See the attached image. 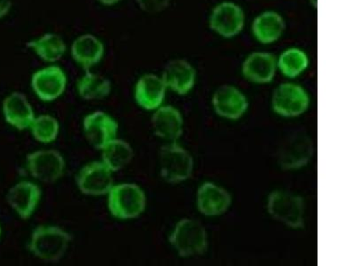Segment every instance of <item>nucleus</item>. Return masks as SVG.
<instances>
[{"label": "nucleus", "instance_id": "20", "mask_svg": "<svg viewBox=\"0 0 354 266\" xmlns=\"http://www.w3.org/2000/svg\"><path fill=\"white\" fill-rule=\"evenodd\" d=\"M161 78L167 89L176 94L186 95L195 87L197 72L189 62L176 59L167 63Z\"/></svg>", "mask_w": 354, "mask_h": 266}, {"label": "nucleus", "instance_id": "10", "mask_svg": "<svg viewBox=\"0 0 354 266\" xmlns=\"http://www.w3.org/2000/svg\"><path fill=\"white\" fill-rule=\"evenodd\" d=\"M77 185L79 191L85 195H106L115 185L113 172L102 161H93L79 170Z\"/></svg>", "mask_w": 354, "mask_h": 266}, {"label": "nucleus", "instance_id": "27", "mask_svg": "<svg viewBox=\"0 0 354 266\" xmlns=\"http://www.w3.org/2000/svg\"><path fill=\"white\" fill-rule=\"evenodd\" d=\"M30 129L36 141L40 143L49 144L58 138L59 123L55 116L40 115L35 117Z\"/></svg>", "mask_w": 354, "mask_h": 266}, {"label": "nucleus", "instance_id": "19", "mask_svg": "<svg viewBox=\"0 0 354 266\" xmlns=\"http://www.w3.org/2000/svg\"><path fill=\"white\" fill-rule=\"evenodd\" d=\"M243 78L252 83L270 84L277 74L276 56L268 52H254L243 60L241 68Z\"/></svg>", "mask_w": 354, "mask_h": 266}, {"label": "nucleus", "instance_id": "21", "mask_svg": "<svg viewBox=\"0 0 354 266\" xmlns=\"http://www.w3.org/2000/svg\"><path fill=\"white\" fill-rule=\"evenodd\" d=\"M151 126L157 137L167 141H176L181 138L183 132L182 114L175 107L160 106L154 110Z\"/></svg>", "mask_w": 354, "mask_h": 266}, {"label": "nucleus", "instance_id": "24", "mask_svg": "<svg viewBox=\"0 0 354 266\" xmlns=\"http://www.w3.org/2000/svg\"><path fill=\"white\" fill-rule=\"evenodd\" d=\"M79 96L84 100L105 99L112 91V84L109 78L102 75L86 71L77 84Z\"/></svg>", "mask_w": 354, "mask_h": 266}, {"label": "nucleus", "instance_id": "4", "mask_svg": "<svg viewBox=\"0 0 354 266\" xmlns=\"http://www.w3.org/2000/svg\"><path fill=\"white\" fill-rule=\"evenodd\" d=\"M267 211L274 220L288 227H304L305 204L298 195L280 190L272 192L267 199Z\"/></svg>", "mask_w": 354, "mask_h": 266}, {"label": "nucleus", "instance_id": "31", "mask_svg": "<svg viewBox=\"0 0 354 266\" xmlns=\"http://www.w3.org/2000/svg\"><path fill=\"white\" fill-rule=\"evenodd\" d=\"M310 5L313 6V8H317L318 0H308Z\"/></svg>", "mask_w": 354, "mask_h": 266}, {"label": "nucleus", "instance_id": "3", "mask_svg": "<svg viewBox=\"0 0 354 266\" xmlns=\"http://www.w3.org/2000/svg\"><path fill=\"white\" fill-rule=\"evenodd\" d=\"M169 243L182 258L202 255L207 249V233L199 222L183 218L170 233Z\"/></svg>", "mask_w": 354, "mask_h": 266}, {"label": "nucleus", "instance_id": "5", "mask_svg": "<svg viewBox=\"0 0 354 266\" xmlns=\"http://www.w3.org/2000/svg\"><path fill=\"white\" fill-rule=\"evenodd\" d=\"M192 154L176 141L163 145L160 151V175L166 182L178 184L189 179L194 172Z\"/></svg>", "mask_w": 354, "mask_h": 266}, {"label": "nucleus", "instance_id": "8", "mask_svg": "<svg viewBox=\"0 0 354 266\" xmlns=\"http://www.w3.org/2000/svg\"><path fill=\"white\" fill-rule=\"evenodd\" d=\"M310 98L306 89L295 83H283L272 95V109L278 116L297 117L308 110Z\"/></svg>", "mask_w": 354, "mask_h": 266}, {"label": "nucleus", "instance_id": "1", "mask_svg": "<svg viewBox=\"0 0 354 266\" xmlns=\"http://www.w3.org/2000/svg\"><path fill=\"white\" fill-rule=\"evenodd\" d=\"M72 242L71 234L57 226H39L31 233L28 249L40 260H61Z\"/></svg>", "mask_w": 354, "mask_h": 266}, {"label": "nucleus", "instance_id": "17", "mask_svg": "<svg viewBox=\"0 0 354 266\" xmlns=\"http://www.w3.org/2000/svg\"><path fill=\"white\" fill-rule=\"evenodd\" d=\"M2 113L5 121L19 131L30 129L36 117L30 100L21 91H12L5 98Z\"/></svg>", "mask_w": 354, "mask_h": 266}, {"label": "nucleus", "instance_id": "2", "mask_svg": "<svg viewBox=\"0 0 354 266\" xmlns=\"http://www.w3.org/2000/svg\"><path fill=\"white\" fill-rule=\"evenodd\" d=\"M106 195L110 214L117 220H134L140 217L147 208V195L137 184H117Z\"/></svg>", "mask_w": 354, "mask_h": 266}, {"label": "nucleus", "instance_id": "11", "mask_svg": "<svg viewBox=\"0 0 354 266\" xmlns=\"http://www.w3.org/2000/svg\"><path fill=\"white\" fill-rule=\"evenodd\" d=\"M314 143L308 135H292L286 139L278 152V163L283 170L301 169L312 159L314 154Z\"/></svg>", "mask_w": 354, "mask_h": 266}, {"label": "nucleus", "instance_id": "12", "mask_svg": "<svg viewBox=\"0 0 354 266\" xmlns=\"http://www.w3.org/2000/svg\"><path fill=\"white\" fill-rule=\"evenodd\" d=\"M83 129L88 143L101 150L116 138L119 125L109 114L95 111L84 117Z\"/></svg>", "mask_w": 354, "mask_h": 266}, {"label": "nucleus", "instance_id": "16", "mask_svg": "<svg viewBox=\"0 0 354 266\" xmlns=\"http://www.w3.org/2000/svg\"><path fill=\"white\" fill-rule=\"evenodd\" d=\"M232 204L230 193L216 184L205 182L198 189L197 208L204 216H221L229 211Z\"/></svg>", "mask_w": 354, "mask_h": 266}, {"label": "nucleus", "instance_id": "14", "mask_svg": "<svg viewBox=\"0 0 354 266\" xmlns=\"http://www.w3.org/2000/svg\"><path fill=\"white\" fill-rule=\"evenodd\" d=\"M71 55L85 71H91L102 61L106 53L103 41L91 33H84L75 37L71 46Z\"/></svg>", "mask_w": 354, "mask_h": 266}, {"label": "nucleus", "instance_id": "32", "mask_svg": "<svg viewBox=\"0 0 354 266\" xmlns=\"http://www.w3.org/2000/svg\"><path fill=\"white\" fill-rule=\"evenodd\" d=\"M1 234H2V227H1V224H0V237H1Z\"/></svg>", "mask_w": 354, "mask_h": 266}, {"label": "nucleus", "instance_id": "18", "mask_svg": "<svg viewBox=\"0 0 354 266\" xmlns=\"http://www.w3.org/2000/svg\"><path fill=\"white\" fill-rule=\"evenodd\" d=\"M167 88L160 76L145 74L138 79L134 98L138 105L145 110L153 111L162 106Z\"/></svg>", "mask_w": 354, "mask_h": 266}, {"label": "nucleus", "instance_id": "9", "mask_svg": "<svg viewBox=\"0 0 354 266\" xmlns=\"http://www.w3.org/2000/svg\"><path fill=\"white\" fill-rule=\"evenodd\" d=\"M26 166L30 175L43 183L58 181L65 172L66 161L62 153L55 150L32 152L26 158Z\"/></svg>", "mask_w": 354, "mask_h": 266}, {"label": "nucleus", "instance_id": "26", "mask_svg": "<svg viewBox=\"0 0 354 266\" xmlns=\"http://www.w3.org/2000/svg\"><path fill=\"white\" fill-rule=\"evenodd\" d=\"M277 69L284 77L296 78L302 75L309 66L308 53L299 47L283 51L277 58Z\"/></svg>", "mask_w": 354, "mask_h": 266}, {"label": "nucleus", "instance_id": "30", "mask_svg": "<svg viewBox=\"0 0 354 266\" xmlns=\"http://www.w3.org/2000/svg\"><path fill=\"white\" fill-rule=\"evenodd\" d=\"M99 4L103 6H115L119 5L120 3L122 2V0H96Z\"/></svg>", "mask_w": 354, "mask_h": 266}, {"label": "nucleus", "instance_id": "25", "mask_svg": "<svg viewBox=\"0 0 354 266\" xmlns=\"http://www.w3.org/2000/svg\"><path fill=\"white\" fill-rule=\"evenodd\" d=\"M102 161L113 172H119L128 166L134 158V150L124 139H113L101 150Z\"/></svg>", "mask_w": 354, "mask_h": 266}, {"label": "nucleus", "instance_id": "29", "mask_svg": "<svg viewBox=\"0 0 354 266\" xmlns=\"http://www.w3.org/2000/svg\"><path fill=\"white\" fill-rule=\"evenodd\" d=\"M12 8V0H0V20L8 17Z\"/></svg>", "mask_w": 354, "mask_h": 266}, {"label": "nucleus", "instance_id": "22", "mask_svg": "<svg viewBox=\"0 0 354 266\" xmlns=\"http://www.w3.org/2000/svg\"><path fill=\"white\" fill-rule=\"evenodd\" d=\"M286 22L282 15L276 11L261 12L252 24V34L254 39L262 44L277 42L283 36Z\"/></svg>", "mask_w": 354, "mask_h": 266}, {"label": "nucleus", "instance_id": "15", "mask_svg": "<svg viewBox=\"0 0 354 266\" xmlns=\"http://www.w3.org/2000/svg\"><path fill=\"white\" fill-rule=\"evenodd\" d=\"M42 192L37 184L20 181L12 186L6 194V202L22 220H28L39 206Z\"/></svg>", "mask_w": 354, "mask_h": 266}, {"label": "nucleus", "instance_id": "6", "mask_svg": "<svg viewBox=\"0 0 354 266\" xmlns=\"http://www.w3.org/2000/svg\"><path fill=\"white\" fill-rule=\"evenodd\" d=\"M208 24L211 30L223 39H234L238 37L245 28V11L236 3L221 2L212 10Z\"/></svg>", "mask_w": 354, "mask_h": 266}, {"label": "nucleus", "instance_id": "13", "mask_svg": "<svg viewBox=\"0 0 354 266\" xmlns=\"http://www.w3.org/2000/svg\"><path fill=\"white\" fill-rule=\"evenodd\" d=\"M212 105L218 116L229 120H238L249 107L248 98L238 87L221 85L212 97Z\"/></svg>", "mask_w": 354, "mask_h": 266}, {"label": "nucleus", "instance_id": "28", "mask_svg": "<svg viewBox=\"0 0 354 266\" xmlns=\"http://www.w3.org/2000/svg\"><path fill=\"white\" fill-rule=\"evenodd\" d=\"M141 11L149 15L160 14L171 4L172 0H135Z\"/></svg>", "mask_w": 354, "mask_h": 266}, {"label": "nucleus", "instance_id": "23", "mask_svg": "<svg viewBox=\"0 0 354 266\" xmlns=\"http://www.w3.org/2000/svg\"><path fill=\"white\" fill-rule=\"evenodd\" d=\"M26 46L37 58L48 64H55L61 61L68 50L64 39L55 33H44L28 41Z\"/></svg>", "mask_w": 354, "mask_h": 266}, {"label": "nucleus", "instance_id": "7", "mask_svg": "<svg viewBox=\"0 0 354 266\" xmlns=\"http://www.w3.org/2000/svg\"><path fill=\"white\" fill-rule=\"evenodd\" d=\"M68 85V76L61 66L50 64L37 69L31 76L30 87L44 103H53L62 97Z\"/></svg>", "mask_w": 354, "mask_h": 266}]
</instances>
